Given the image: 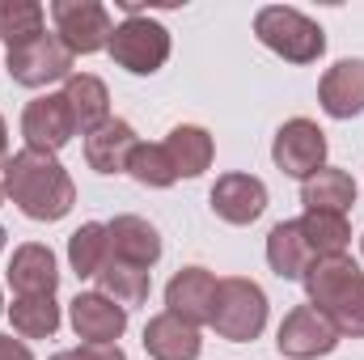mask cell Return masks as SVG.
Returning <instances> with one entry per match:
<instances>
[{"label": "cell", "mask_w": 364, "mask_h": 360, "mask_svg": "<svg viewBox=\"0 0 364 360\" xmlns=\"http://www.w3.org/2000/svg\"><path fill=\"white\" fill-rule=\"evenodd\" d=\"M4 199H13L30 221H64L77 203V186L55 157L21 149L4 162Z\"/></svg>", "instance_id": "1"}, {"label": "cell", "mask_w": 364, "mask_h": 360, "mask_svg": "<svg viewBox=\"0 0 364 360\" xmlns=\"http://www.w3.org/2000/svg\"><path fill=\"white\" fill-rule=\"evenodd\" d=\"M305 292H309V305L339 335L364 339V271L348 255L318 259L305 275Z\"/></svg>", "instance_id": "2"}, {"label": "cell", "mask_w": 364, "mask_h": 360, "mask_svg": "<svg viewBox=\"0 0 364 360\" xmlns=\"http://www.w3.org/2000/svg\"><path fill=\"white\" fill-rule=\"evenodd\" d=\"M255 34L259 43L275 51L279 60L288 64H314L322 51H326V34L314 17H305L301 9H288V4H267L255 13Z\"/></svg>", "instance_id": "3"}, {"label": "cell", "mask_w": 364, "mask_h": 360, "mask_svg": "<svg viewBox=\"0 0 364 360\" xmlns=\"http://www.w3.org/2000/svg\"><path fill=\"white\" fill-rule=\"evenodd\" d=\"M220 339L229 344H250L263 335L267 327V292L246 280V275H229L220 280L216 288V309H212V322H208Z\"/></svg>", "instance_id": "4"}, {"label": "cell", "mask_w": 364, "mask_h": 360, "mask_svg": "<svg viewBox=\"0 0 364 360\" xmlns=\"http://www.w3.org/2000/svg\"><path fill=\"white\" fill-rule=\"evenodd\" d=\"M110 60L136 77H153L166 60H170V30L157 21V17H144V13H127V21L114 26L110 34Z\"/></svg>", "instance_id": "5"}, {"label": "cell", "mask_w": 364, "mask_h": 360, "mask_svg": "<svg viewBox=\"0 0 364 360\" xmlns=\"http://www.w3.org/2000/svg\"><path fill=\"white\" fill-rule=\"evenodd\" d=\"M9 77L26 90H43L51 81H68L73 77V51L60 43V34L43 30L38 38L9 47Z\"/></svg>", "instance_id": "6"}, {"label": "cell", "mask_w": 364, "mask_h": 360, "mask_svg": "<svg viewBox=\"0 0 364 360\" xmlns=\"http://www.w3.org/2000/svg\"><path fill=\"white\" fill-rule=\"evenodd\" d=\"M51 21H55L60 43L73 55H93V51L110 47V34H114V21H110L106 4H97V0H55Z\"/></svg>", "instance_id": "7"}, {"label": "cell", "mask_w": 364, "mask_h": 360, "mask_svg": "<svg viewBox=\"0 0 364 360\" xmlns=\"http://www.w3.org/2000/svg\"><path fill=\"white\" fill-rule=\"evenodd\" d=\"M272 157L288 179H301V182L314 179V174L326 166V132H322L314 119H288V123L275 132Z\"/></svg>", "instance_id": "8"}, {"label": "cell", "mask_w": 364, "mask_h": 360, "mask_svg": "<svg viewBox=\"0 0 364 360\" xmlns=\"http://www.w3.org/2000/svg\"><path fill=\"white\" fill-rule=\"evenodd\" d=\"M21 136H26V149L55 157V153L77 136V119H73L64 93L34 97V102L26 106V115H21Z\"/></svg>", "instance_id": "9"}, {"label": "cell", "mask_w": 364, "mask_h": 360, "mask_svg": "<svg viewBox=\"0 0 364 360\" xmlns=\"http://www.w3.org/2000/svg\"><path fill=\"white\" fill-rule=\"evenodd\" d=\"M275 344H279V352L292 360H314V356H326V352H335V344H339V331L314 309V305H296V309H288L284 314V322H279V335H275Z\"/></svg>", "instance_id": "10"}, {"label": "cell", "mask_w": 364, "mask_h": 360, "mask_svg": "<svg viewBox=\"0 0 364 360\" xmlns=\"http://www.w3.org/2000/svg\"><path fill=\"white\" fill-rule=\"evenodd\" d=\"M208 199L225 225H255L267 212V186L255 174H220Z\"/></svg>", "instance_id": "11"}, {"label": "cell", "mask_w": 364, "mask_h": 360, "mask_svg": "<svg viewBox=\"0 0 364 360\" xmlns=\"http://www.w3.org/2000/svg\"><path fill=\"white\" fill-rule=\"evenodd\" d=\"M216 288H220V280L208 268H182L178 275L166 284V305H170V314H178L182 322L203 327V322H212Z\"/></svg>", "instance_id": "12"}, {"label": "cell", "mask_w": 364, "mask_h": 360, "mask_svg": "<svg viewBox=\"0 0 364 360\" xmlns=\"http://www.w3.org/2000/svg\"><path fill=\"white\" fill-rule=\"evenodd\" d=\"M68 318L77 339L85 344H119V335L127 331V309L102 292H77V301L68 305Z\"/></svg>", "instance_id": "13"}, {"label": "cell", "mask_w": 364, "mask_h": 360, "mask_svg": "<svg viewBox=\"0 0 364 360\" xmlns=\"http://www.w3.org/2000/svg\"><path fill=\"white\" fill-rule=\"evenodd\" d=\"M106 238H110V259H119V263L149 271L161 259V233L144 216H114L106 225Z\"/></svg>", "instance_id": "14"}, {"label": "cell", "mask_w": 364, "mask_h": 360, "mask_svg": "<svg viewBox=\"0 0 364 360\" xmlns=\"http://www.w3.org/2000/svg\"><path fill=\"white\" fill-rule=\"evenodd\" d=\"M9 284H13L17 297H55V288H60L55 255L38 242L17 246L13 259H9Z\"/></svg>", "instance_id": "15"}, {"label": "cell", "mask_w": 364, "mask_h": 360, "mask_svg": "<svg viewBox=\"0 0 364 360\" xmlns=\"http://www.w3.org/2000/svg\"><path fill=\"white\" fill-rule=\"evenodd\" d=\"M318 102L331 119H352L364 115V60H339L335 68H326Z\"/></svg>", "instance_id": "16"}, {"label": "cell", "mask_w": 364, "mask_h": 360, "mask_svg": "<svg viewBox=\"0 0 364 360\" xmlns=\"http://www.w3.org/2000/svg\"><path fill=\"white\" fill-rule=\"evenodd\" d=\"M199 348H203L199 327L182 322L178 314H170V309L149 318V327H144V352L153 360H195Z\"/></svg>", "instance_id": "17"}, {"label": "cell", "mask_w": 364, "mask_h": 360, "mask_svg": "<svg viewBox=\"0 0 364 360\" xmlns=\"http://www.w3.org/2000/svg\"><path fill=\"white\" fill-rule=\"evenodd\" d=\"M136 132L132 123L123 119H106L102 127H93L85 136V162H90L97 174H127V157L136 149Z\"/></svg>", "instance_id": "18"}, {"label": "cell", "mask_w": 364, "mask_h": 360, "mask_svg": "<svg viewBox=\"0 0 364 360\" xmlns=\"http://www.w3.org/2000/svg\"><path fill=\"white\" fill-rule=\"evenodd\" d=\"M267 263H272V271L279 280H305L309 268L318 263L296 221H279L267 233Z\"/></svg>", "instance_id": "19"}, {"label": "cell", "mask_w": 364, "mask_h": 360, "mask_svg": "<svg viewBox=\"0 0 364 360\" xmlns=\"http://www.w3.org/2000/svg\"><path fill=\"white\" fill-rule=\"evenodd\" d=\"M64 102H68V110L77 119V132H85V136L110 119V90L93 73H73L64 81Z\"/></svg>", "instance_id": "20"}, {"label": "cell", "mask_w": 364, "mask_h": 360, "mask_svg": "<svg viewBox=\"0 0 364 360\" xmlns=\"http://www.w3.org/2000/svg\"><path fill=\"white\" fill-rule=\"evenodd\" d=\"M301 203H305V212H335V216H348V208L356 203V182H352L348 170L322 166L314 179L301 182Z\"/></svg>", "instance_id": "21"}, {"label": "cell", "mask_w": 364, "mask_h": 360, "mask_svg": "<svg viewBox=\"0 0 364 360\" xmlns=\"http://www.w3.org/2000/svg\"><path fill=\"white\" fill-rule=\"evenodd\" d=\"M166 153H170L178 179H199V174L212 166L216 144H212V136H208L203 127H195V123H178V127L170 132V140H166Z\"/></svg>", "instance_id": "22"}, {"label": "cell", "mask_w": 364, "mask_h": 360, "mask_svg": "<svg viewBox=\"0 0 364 360\" xmlns=\"http://www.w3.org/2000/svg\"><path fill=\"white\" fill-rule=\"evenodd\" d=\"M296 225H301V233H305L314 259H339V255H348V246H352L348 216H335V212H305Z\"/></svg>", "instance_id": "23"}, {"label": "cell", "mask_w": 364, "mask_h": 360, "mask_svg": "<svg viewBox=\"0 0 364 360\" xmlns=\"http://www.w3.org/2000/svg\"><path fill=\"white\" fill-rule=\"evenodd\" d=\"M97 292L102 297H110L114 305H140L144 297H149V271L144 268H132V263H119V259H106L102 271H97Z\"/></svg>", "instance_id": "24"}, {"label": "cell", "mask_w": 364, "mask_h": 360, "mask_svg": "<svg viewBox=\"0 0 364 360\" xmlns=\"http://www.w3.org/2000/svg\"><path fill=\"white\" fill-rule=\"evenodd\" d=\"M9 318H13V331L26 335V339H51L60 331L55 297H17L9 305Z\"/></svg>", "instance_id": "25"}, {"label": "cell", "mask_w": 364, "mask_h": 360, "mask_svg": "<svg viewBox=\"0 0 364 360\" xmlns=\"http://www.w3.org/2000/svg\"><path fill=\"white\" fill-rule=\"evenodd\" d=\"M47 9L34 0H0V38L9 47H21L30 38H38L47 26Z\"/></svg>", "instance_id": "26"}, {"label": "cell", "mask_w": 364, "mask_h": 360, "mask_svg": "<svg viewBox=\"0 0 364 360\" xmlns=\"http://www.w3.org/2000/svg\"><path fill=\"white\" fill-rule=\"evenodd\" d=\"M106 259H110V238H106V225L90 221V225H81V229L68 238V263H73V271H77L81 280L97 275Z\"/></svg>", "instance_id": "27"}, {"label": "cell", "mask_w": 364, "mask_h": 360, "mask_svg": "<svg viewBox=\"0 0 364 360\" xmlns=\"http://www.w3.org/2000/svg\"><path fill=\"white\" fill-rule=\"evenodd\" d=\"M127 174L144 186H174L178 182V170H174L166 144H136L127 157Z\"/></svg>", "instance_id": "28"}, {"label": "cell", "mask_w": 364, "mask_h": 360, "mask_svg": "<svg viewBox=\"0 0 364 360\" xmlns=\"http://www.w3.org/2000/svg\"><path fill=\"white\" fill-rule=\"evenodd\" d=\"M51 360H127V352L119 344H81V348L55 352Z\"/></svg>", "instance_id": "29"}, {"label": "cell", "mask_w": 364, "mask_h": 360, "mask_svg": "<svg viewBox=\"0 0 364 360\" xmlns=\"http://www.w3.org/2000/svg\"><path fill=\"white\" fill-rule=\"evenodd\" d=\"M0 360H34V356H30V348H26L21 339H13V335H0Z\"/></svg>", "instance_id": "30"}, {"label": "cell", "mask_w": 364, "mask_h": 360, "mask_svg": "<svg viewBox=\"0 0 364 360\" xmlns=\"http://www.w3.org/2000/svg\"><path fill=\"white\" fill-rule=\"evenodd\" d=\"M4 162H9V127L0 119V170H4Z\"/></svg>", "instance_id": "31"}, {"label": "cell", "mask_w": 364, "mask_h": 360, "mask_svg": "<svg viewBox=\"0 0 364 360\" xmlns=\"http://www.w3.org/2000/svg\"><path fill=\"white\" fill-rule=\"evenodd\" d=\"M0 203H4V182H0Z\"/></svg>", "instance_id": "32"}, {"label": "cell", "mask_w": 364, "mask_h": 360, "mask_svg": "<svg viewBox=\"0 0 364 360\" xmlns=\"http://www.w3.org/2000/svg\"><path fill=\"white\" fill-rule=\"evenodd\" d=\"M0 250H4V229H0Z\"/></svg>", "instance_id": "33"}, {"label": "cell", "mask_w": 364, "mask_h": 360, "mask_svg": "<svg viewBox=\"0 0 364 360\" xmlns=\"http://www.w3.org/2000/svg\"><path fill=\"white\" fill-rule=\"evenodd\" d=\"M0 314H4V297H0Z\"/></svg>", "instance_id": "34"}, {"label": "cell", "mask_w": 364, "mask_h": 360, "mask_svg": "<svg viewBox=\"0 0 364 360\" xmlns=\"http://www.w3.org/2000/svg\"><path fill=\"white\" fill-rule=\"evenodd\" d=\"M360 246H364V238H360Z\"/></svg>", "instance_id": "35"}]
</instances>
